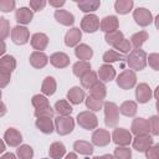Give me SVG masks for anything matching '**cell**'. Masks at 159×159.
<instances>
[{
    "mask_svg": "<svg viewBox=\"0 0 159 159\" xmlns=\"http://www.w3.org/2000/svg\"><path fill=\"white\" fill-rule=\"evenodd\" d=\"M32 106L35 107V116L37 118L41 117H48L52 118L53 117V109L50 107L48 99L45 96L41 94H35L32 97Z\"/></svg>",
    "mask_w": 159,
    "mask_h": 159,
    "instance_id": "obj_1",
    "label": "cell"
},
{
    "mask_svg": "<svg viewBox=\"0 0 159 159\" xmlns=\"http://www.w3.org/2000/svg\"><path fill=\"white\" fill-rule=\"evenodd\" d=\"M147 60H148L147 53L143 50H140V48H135L127 57V63H128L130 70L142 71L147 66Z\"/></svg>",
    "mask_w": 159,
    "mask_h": 159,
    "instance_id": "obj_2",
    "label": "cell"
},
{
    "mask_svg": "<svg viewBox=\"0 0 159 159\" xmlns=\"http://www.w3.org/2000/svg\"><path fill=\"white\" fill-rule=\"evenodd\" d=\"M104 122L108 127H116L119 119V108L113 102H104Z\"/></svg>",
    "mask_w": 159,
    "mask_h": 159,
    "instance_id": "obj_3",
    "label": "cell"
},
{
    "mask_svg": "<svg viewBox=\"0 0 159 159\" xmlns=\"http://www.w3.org/2000/svg\"><path fill=\"white\" fill-rule=\"evenodd\" d=\"M55 125H56V130L60 135H66L73 130L75 120L70 116H58L55 119Z\"/></svg>",
    "mask_w": 159,
    "mask_h": 159,
    "instance_id": "obj_4",
    "label": "cell"
},
{
    "mask_svg": "<svg viewBox=\"0 0 159 159\" xmlns=\"http://www.w3.org/2000/svg\"><path fill=\"white\" fill-rule=\"evenodd\" d=\"M77 123L84 129H94L98 125V119L94 113H92L89 111H84V112L78 113Z\"/></svg>",
    "mask_w": 159,
    "mask_h": 159,
    "instance_id": "obj_5",
    "label": "cell"
},
{
    "mask_svg": "<svg viewBox=\"0 0 159 159\" xmlns=\"http://www.w3.org/2000/svg\"><path fill=\"white\" fill-rule=\"evenodd\" d=\"M135 82H137V76L132 70H125L117 77V84L122 89H130L132 87H134Z\"/></svg>",
    "mask_w": 159,
    "mask_h": 159,
    "instance_id": "obj_6",
    "label": "cell"
},
{
    "mask_svg": "<svg viewBox=\"0 0 159 159\" xmlns=\"http://www.w3.org/2000/svg\"><path fill=\"white\" fill-rule=\"evenodd\" d=\"M112 139L117 145H128L132 142V134L124 128H116L112 134Z\"/></svg>",
    "mask_w": 159,
    "mask_h": 159,
    "instance_id": "obj_7",
    "label": "cell"
},
{
    "mask_svg": "<svg viewBox=\"0 0 159 159\" xmlns=\"http://www.w3.org/2000/svg\"><path fill=\"white\" fill-rule=\"evenodd\" d=\"M29 37H30V32L24 26H15L11 30L12 42L16 43V45H24V43H26L29 41Z\"/></svg>",
    "mask_w": 159,
    "mask_h": 159,
    "instance_id": "obj_8",
    "label": "cell"
},
{
    "mask_svg": "<svg viewBox=\"0 0 159 159\" xmlns=\"http://www.w3.org/2000/svg\"><path fill=\"white\" fill-rule=\"evenodd\" d=\"M153 145V138L149 134H140L133 139V148L137 152H147Z\"/></svg>",
    "mask_w": 159,
    "mask_h": 159,
    "instance_id": "obj_9",
    "label": "cell"
},
{
    "mask_svg": "<svg viewBox=\"0 0 159 159\" xmlns=\"http://www.w3.org/2000/svg\"><path fill=\"white\" fill-rule=\"evenodd\" d=\"M133 17L135 20V22L139 25V26H148L152 21H153V17H152V14L149 10L144 9V7H138L137 10H134L133 12Z\"/></svg>",
    "mask_w": 159,
    "mask_h": 159,
    "instance_id": "obj_10",
    "label": "cell"
},
{
    "mask_svg": "<svg viewBox=\"0 0 159 159\" xmlns=\"http://www.w3.org/2000/svg\"><path fill=\"white\" fill-rule=\"evenodd\" d=\"M99 20L96 15L93 14H89V15H86L83 19H82V22H81V27L83 31L86 32H94L98 30L99 27Z\"/></svg>",
    "mask_w": 159,
    "mask_h": 159,
    "instance_id": "obj_11",
    "label": "cell"
},
{
    "mask_svg": "<svg viewBox=\"0 0 159 159\" xmlns=\"http://www.w3.org/2000/svg\"><path fill=\"white\" fill-rule=\"evenodd\" d=\"M111 142V135H109V132L106 130V129H96L92 134V143L94 145H98V147H104V145H108Z\"/></svg>",
    "mask_w": 159,
    "mask_h": 159,
    "instance_id": "obj_12",
    "label": "cell"
},
{
    "mask_svg": "<svg viewBox=\"0 0 159 159\" xmlns=\"http://www.w3.org/2000/svg\"><path fill=\"white\" fill-rule=\"evenodd\" d=\"M149 130H150L149 120H147L144 118H135L133 120V123H132V133H134L135 135L148 134Z\"/></svg>",
    "mask_w": 159,
    "mask_h": 159,
    "instance_id": "obj_13",
    "label": "cell"
},
{
    "mask_svg": "<svg viewBox=\"0 0 159 159\" xmlns=\"http://www.w3.org/2000/svg\"><path fill=\"white\" fill-rule=\"evenodd\" d=\"M4 142H6L10 147H17L22 142V135L17 129L9 128L4 134Z\"/></svg>",
    "mask_w": 159,
    "mask_h": 159,
    "instance_id": "obj_14",
    "label": "cell"
},
{
    "mask_svg": "<svg viewBox=\"0 0 159 159\" xmlns=\"http://www.w3.org/2000/svg\"><path fill=\"white\" fill-rule=\"evenodd\" d=\"M135 97L139 103H147L152 98V89L147 83H139L135 89Z\"/></svg>",
    "mask_w": 159,
    "mask_h": 159,
    "instance_id": "obj_15",
    "label": "cell"
},
{
    "mask_svg": "<svg viewBox=\"0 0 159 159\" xmlns=\"http://www.w3.org/2000/svg\"><path fill=\"white\" fill-rule=\"evenodd\" d=\"M48 45V37L42 34V32H37V34H34L32 37H31V46L35 48V50H39L42 52V50H45Z\"/></svg>",
    "mask_w": 159,
    "mask_h": 159,
    "instance_id": "obj_16",
    "label": "cell"
},
{
    "mask_svg": "<svg viewBox=\"0 0 159 159\" xmlns=\"http://www.w3.org/2000/svg\"><path fill=\"white\" fill-rule=\"evenodd\" d=\"M47 62H48V57L41 51H35L30 56V65L35 68H42L47 65Z\"/></svg>",
    "mask_w": 159,
    "mask_h": 159,
    "instance_id": "obj_17",
    "label": "cell"
},
{
    "mask_svg": "<svg viewBox=\"0 0 159 159\" xmlns=\"http://www.w3.org/2000/svg\"><path fill=\"white\" fill-rule=\"evenodd\" d=\"M50 62L56 68H65L70 65V57L63 52H56V53L51 55Z\"/></svg>",
    "mask_w": 159,
    "mask_h": 159,
    "instance_id": "obj_18",
    "label": "cell"
},
{
    "mask_svg": "<svg viewBox=\"0 0 159 159\" xmlns=\"http://www.w3.org/2000/svg\"><path fill=\"white\" fill-rule=\"evenodd\" d=\"M81 37H82L81 30L77 29V27H73V29H71V30H68L66 32V35H65V43L68 47H73V46H76L78 43Z\"/></svg>",
    "mask_w": 159,
    "mask_h": 159,
    "instance_id": "obj_19",
    "label": "cell"
},
{
    "mask_svg": "<svg viewBox=\"0 0 159 159\" xmlns=\"http://www.w3.org/2000/svg\"><path fill=\"white\" fill-rule=\"evenodd\" d=\"M118 25H119L118 24V19L116 16H106L104 19H102L99 27H101L102 31H104L106 34H108V32L116 31L118 29Z\"/></svg>",
    "mask_w": 159,
    "mask_h": 159,
    "instance_id": "obj_20",
    "label": "cell"
},
{
    "mask_svg": "<svg viewBox=\"0 0 159 159\" xmlns=\"http://www.w3.org/2000/svg\"><path fill=\"white\" fill-rule=\"evenodd\" d=\"M55 19H56L57 22H60V24H62L65 26H70V25H72L75 22L73 15L71 12H68L66 10H61V9L55 11Z\"/></svg>",
    "mask_w": 159,
    "mask_h": 159,
    "instance_id": "obj_21",
    "label": "cell"
},
{
    "mask_svg": "<svg viewBox=\"0 0 159 159\" xmlns=\"http://www.w3.org/2000/svg\"><path fill=\"white\" fill-rule=\"evenodd\" d=\"M98 75H99V78L103 81V82H111L114 77H116V70L111 66V65H102L98 70Z\"/></svg>",
    "mask_w": 159,
    "mask_h": 159,
    "instance_id": "obj_22",
    "label": "cell"
},
{
    "mask_svg": "<svg viewBox=\"0 0 159 159\" xmlns=\"http://www.w3.org/2000/svg\"><path fill=\"white\" fill-rule=\"evenodd\" d=\"M67 99L73 104H80L84 99V91L80 87H72L67 92Z\"/></svg>",
    "mask_w": 159,
    "mask_h": 159,
    "instance_id": "obj_23",
    "label": "cell"
},
{
    "mask_svg": "<svg viewBox=\"0 0 159 159\" xmlns=\"http://www.w3.org/2000/svg\"><path fill=\"white\" fill-rule=\"evenodd\" d=\"M36 127L45 134H51L53 132V123L52 119L48 117H41L36 120Z\"/></svg>",
    "mask_w": 159,
    "mask_h": 159,
    "instance_id": "obj_24",
    "label": "cell"
},
{
    "mask_svg": "<svg viewBox=\"0 0 159 159\" xmlns=\"http://www.w3.org/2000/svg\"><path fill=\"white\" fill-rule=\"evenodd\" d=\"M66 153V148L61 142H55L50 145L48 154L51 159H61Z\"/></svg>",
    "mask_w": 159,
    "mask_h": 159,
    "instance_id": "obj_25",
    "label": "cell"
},
{
    "mask_svg": "<svg viewBox=\"0 0 159 159\" xmlns=\"http://www.w3.org/2000/svg\"><path fill=\"white\" fill-rule=\"evenodd\" d=\"M75 55L77 56V58H80L81 61H88L92 56H93V51L89 46L84 45V43H81L76 47L75 50Z\"/></svg>",
    "mask_w": 159,
    "mask_h": 159,
    "instance_id": "obj_26",
    "label": "cell"
},
{
    "mask_svg": "<svg viewBox=\"0 0 159 159\" xmlns=\"http://www.w3.org/2000/svg\"><path fill=\"white\" fill-rule=\"evenodd\" d=\"M89 93H91V97H93V98H96V99L103 101L104 97H106V94H107V88H106V86H104L102 82L98 81L97 83H94V84L89 88Z\"/></svg>",
    "mask_w": 159,
    "mask_h": 159,
    "instance_id": "obj_27",
    "label": "cell"
},
{
    "mask_svg": "<svg viewBox=\"0 0 159 159\" xmlns=\"http://www.w3.org/2000/svg\"><path fill=\"white\" fill-rule=\"evenodd\" d=\"M73 149L83 155H89L93 153V145L86 140H76L73 143Z\"/></svg>",
    "mask_w": 159,
    "mask_h": 159,
    "instance_id": "obj_28",
    "label": "cell"
},
{
    "mask_svg": "<svg viewBox=\"0 0 159 159\" xmlns=\"http://www.w3.org/2000/svg\"><path fill=\"white\" fill-rule=\"evenodd\" d=\"M16 21L20 24H29L32 20V11L27 7H20L15 12Z\"/></svg>",
    "mask_w": 159,
    "mask_h": 159,
    "instance_id": "obj_29",
    "label": "cell"
},
{
    "mask_svg": "<svg viewBox=\"0 0 159 159\" xmlns=\"http://www.w3.org/2000/svg\"><path fill=\"white\" fill-rule=\"evenodd\" d=\"M16 67V61L12 56L7 55V56H2L0 60V71H5L11 73Z\"/></svg>",
    "mask_w": 159,
    "mask_h": 159,
    "instance_id": "obj_30",
    "label": "cell"
},
{
    "mask_svg": "<svg viewBox=\"0 0 159 159\" xmlns=\"http://www.w3.org/2000/svg\"><path fill=\"white\" fill-rule=\"evenodd\" d=\"M72 70H73L75 76L82 78L87 72L91 71V65H89L88 61H78V62H76V63L73 65Z\"/></svg>",
    "mask_w": 159,
    "mask_h": 159,
    "instance_id": "obj_31",
    "label": "cell"
},
{
    "mask_svg": "<svg viewBox=\"0 0 159 159\" xmlns=\"http://www.w3.org/2000/svg\"><path fill=\"white\" fill-rule=\"evenodd\" d=\"M41 91H42V93L46 94V96L53 94L55 91H56V81H55V78H53V77H50V76L46 77V78L43 80V82H42Z\"/></svg>",
    "mask_w": 159,
    "mask_h": 159,
    "instance_id": "obj_32",
    "label": "cell"
},
{
    "mask_svg": "<svg viewBox=\"0 0 159 159\" xmlns=\"http://www.w3.org/2000/svg\"><path fill=\"white\" fill-rule=\"evenodd\" d=\"M119 111L122 114H124L127 117H133L137 113V103L133 101H125L122 103Z\"/></svg>",
    "mask_w": 159,
    "mask_h": 159,
    "instance_id": "obj_33",
    "label": "cell"
},
{
    "mask_svg": "<svg viewBox=\"0 0 159 159\" xmlns=\"http://www.w3.org/2000/svg\"><path fill=\"white\" fill-rule=\"evenodd\" d=\"M133 1L132 0H118L114 2V9L118 14H127L132 10Z\"/></svg>",
    "mask_w": 159,
    "mask_h": 159,
    "instance_id": "obj_34",
    "label": "cell"
},
{
    "mask_svg": "<svg viewBox=\"0 0 159 159\" xmlns=\"http://www.w3.org/2000/svg\"><path fill=\"white\" fill-rule=\"evenodd\" d=\"M123 39H124V37H123V34H122V31H119V30H116V31H113V32H108V34H106V36H104L106 42H107L108 45H112V46H116V45L119 43Z\"/></svg>",
    "mask_w": 159,
    "mask_h": 159,
    "instance_id": "obj_35",
    "label": "cell"
},
{
    "mask_svg": "<svg viewBox=\"0 0 159 159\" xmlns=\"http://www.w3.org/2000/svg\"><path fill=\"white\" fill-rule=\"evenodd\" d=\"M55 109L60 113V116H70L72 113V111H73L72 107L70 106V103L67 101H63V99L57 101L55 103Z\"/></svg>",
    "mask_w": 159,
    "mask_h": 159,
    "instance_id": "obj_36",
    "label": "cell"
},
{
    "mask_svg": "<svg viewBox=\"0 0 159 159\" xmlns=\"http://www.w3.org/2000/svg\"><path fill=\"white\" fill-rule=\"evenodd\" d=\"M148 40V34L145 31H139L137 34H134L130 37V43L135 47V48H140V46Z\"/></svg>",
    "mask_w": 159,
    "mask_h": 159,
    "instance_id": "obj_37",
    "label": "cell"
},
{
    "mask_svg": "<svg viewBox=\"0 0 159 159\" xmlns=\"http://www.w3.org/2000/svg\"><path fill=\"white\" fill-rule=\"evenodd\" d=\"M98 82V78H97V73L93 72V71H89L87 72L82 78H81V83L84 88H91L94 83Z\"/></svg>",
    "mask_w": 159,
    "mask_h": 159,
    "instance_id": "obj_38",
    "label": "cell"
},
{
    "mask_svg": "<svg viewBox=\"0 0 159 159\" xmlns=\"http://www.w3.org/2000/svg\"><path fill=\"white\" fill-rule=\"evenodd\" d=\"M77 5H78V7L82 10V11H84V12H91V11H94V10H97L98 7H99V5H101V2L99 1H77Z\"/></svg>",
    "mask_w": 159,
    "mask_h": 159,
    "instance_id": "obj_39",
    "label": "cell"
},
{
    "mask_svg": "<svg viewBox=\"0 0 159 159\" xmlns=\"http://www.w3.org/2000/svg\"><path fill=\"white\" fill-rule=\"evenodd\" d=\"M16 153H17V157H19L20 159H32V157H34V150H32V148H31L30 145H26V144L20 145V147L17 148Z\"/></svg>",
    "mask_w": 159,
    "mask_h": 159,
    "instance_id": "obj_40",
    "label": "cell"
},
{
    "mask_svg": "<svg viewBox=\"0 0 159 159\" xmlns=\"http://www.w3.org/2000/svg\"><path fill=\"white\" fill-rule=\"evenodd\" d=\"M86 106H87V108H89L91 111L97 112V111H99V109L104 106V102L101 101V99H96V98L88 96L87 99H86Z\"/></svg>",
    "mask_w": 159,
    "mask_h": 159,
    "instance_id": "obj_41",
    "label": "cell"
},
{
    "mask_svg": "<svg viewBox=\"0 0 159 159\" xmlns=\"http://www.w3.org/2000/svg\"><path fill=\"white\" fill-rule=\"evenodd\" d=\"M123 58H124V57H123L120 53H118V52H116V51H113V50H109V51L104 52V55H103V61H104L106 63L120 61V60H123Z\"/></svg>",
    "mask_w": 159,
    "mask_h": 159,
    "instance_id": "obj_42",
    "label": "cell"
},
{
    "mask_svg": "<svg viewBox=\"0 0 159 159\" xmlns=\"http://www.w3.org/2000/svg\"><path fill=\"white\" fill-rule=\"evenodd\" d=\"M114 157L116 159H130L132 150L125 147H118L114 149Z\"/></svg>",
    "mask_w": 159,
    "mask_h": 159,
    "instance_id": "obj_43",
    "label": "cell"
},
{
    "mask_svg": "<svg viewBox=\"0 0 159 159\" xmlns=\"http://www.w3.org/2000/svg\"><path fill=\"white\" fill-rule=\"evenodd\" d=\"M0 36H1V40H5L7 37V35L10 34V25H9V21L6 19H0Z\"/></svg>",
    "mask_w": 159,
    "mask_h": 159,
    "instance_id": "obj_44",
    "label": "cell"
},
{
    "mask_svg": "<svg viewBox=\"0 0 159 159\" xmlns=\"http://www.w3.org/2000/svg\"><path fill=\"white\" fill-rule=\"evenodd\" d=\"M149 125H150V132L153 135H159V117L153 116L149 118Z\"/></svg>",
    "mask_w": 159,
    "mask_h": 159,
    "instance_id": "obj_45",
    "label": "cell"
},
{
    "mask_svg": "<svg viewBox=\"0 0 159 159\" xmlns=\"http://www.w3.org/2000/svg\"><path fill=\"white\" fill-rule=\"evenodd\" d=\"M114 47H116V50H119L120 52L127 53V52H129V51L132 50V43H130V41H129V40L123 39V40H122L119 43H117Z\"/></svg>",
    "mask_w": 159,
    "mask_h": 159,
    "instance_id": "obj_46",
    "label": "cell"
},
{
    "mask_svg": "<svg viewBox=\"0 0 159 159\" xmlns=\"http://www.w3.org/2000/svg\"><path fill=\"white\" fill-rule=\"evenodd\" d=\"M147 159H159V143L155 145H152L147 152H145Z\"/></svg>",
    "mask_w": 159,
    "mask_h": 159,
    "instance_id": "obj_47",
    "label": "cell"
},
{
    "mask_svg": "<svg viewBox=\"0 0 159 159\" xmlns=\"http://www.w3.org/2000/svg\"><path fill=\"white\" fill-rule=\"evenodd\" d=\"M147 61L153 70L159 71V53H150Z\"/></svg>",
    "mask_w": 159,
    "mask_h": 159,
    "instance_id": "obj_48",
    "label": "cell"
},
{
    "mask_svg": "<svg viewBox=\"0 0 159 159\" xmlns=\"http://www.w3.org/2000/svg\"><path fill=\"white\" fill-rule=\"evenodd\" d=\"M15 7V1L14 0H0V10L4 12H9L14 10Z\"/></svg>",
    "mask_w": 159,
    "mask_h": 159,
    "instance_id": "obj_49",
    "label": "cell"
},
{
    "mask_svg": "<svg viewBox=\"0 0 159 159\" xmlns=\"http://www.w3.org/2000/svg\"><path fill=\"white\" fill-rule=\"evenodd\" d=\"M46 5V1L45 0H31L30 1V7L35 11H40L45 7Z\"/></svg>",
    "mask_w": 159,
    "mask_h": 159,
    "instance_id": "obj_50",
    "label": "cell"
},
{
    "mask_svg": "<svg viewBox=\"0 0 159 159\" xmlns=\"http://www.w3.org/2000/svg\"><path fill=\"white\" fill-rule=\"evenodd\" d=\"M10 78H11V73L5 72V71H0V86H1V88H4L10 82Z\"/></svg>",
    "mask_w": 159,
    "mask_h": 159,
    "instance_id": "obj_51",
    "label": "cell"
},
{
    "mask_svg": "<svg viewBox=\"0 0 159 159\" xmlns=\"http://www.w3.org/2000/svg\"><path fill=\"white\" fill-rule=\"evenodd\" d=\"M50 5L56 6V7H60V6L65 5V1H63V0H62V1H50Z\"/></svg>",
    "mask_w": 159,
    "mask_h": 159,
    "instance_id": "obj_52",
    "label": "cell"
},
{
    "mask_svg": "<svg viewBox=\"0 0 159 159\" xmlns=\"http://www.w3.org/2000/svg\"><path fill=\"white\" fill-rule=\"evenodd\" d=\"M0 159H16V158H15V155H14L12 153H6V154H4Z\"/></svg>",
    "mask_w": 159,
    "mask_h": 159,
    "instance_id": "obj_53",
    "label": "cell"
},
{
    "mask_svg": "<svg viewBox=\"0 0 159 159\" xmlns=\"http://www.w3.org/2000/svg\"><path fill=\"white\" fill-rule=\"evenodd\" d=\"M65 159H77V155H76L75 153H68Z\"/></svg>",
    "mask_w": 159,
    "mask_h": 159,
    "instance_id": "obj_54",
    "label": "cell"
},
{
    "mask_svg": "<svg viewBox=\"0 0 159 159\" xmlns=\"http://www.w3.org/2000/svg\"><path fill=\"white\" fill-rule=\"evenodd\" d=\"M5 52V43H4V40H1V50H0V53L4 55Z\"/></svg>",
    "mask_w": 159,
    "mask_h": 159,
    "instance_id": "obj_55",
    "label": "cell"
},
{
    "mask_svg": "<svg viewBox=\"0 0 159 159\" xmlns=\"http://www.w3.org/2000/svg\"><path fill=\"white\" fill-rule=\"evenodd\" d=\"M101 159H114V158H113L111 154H104V155L101 157Z\"/></svg>",
    "mask_w": 159,
    "mask_h": 159,
    "instance_id": "obj_56",
    "label": "cell"
},
{
    "mask_svg": "<svg viewBox=\"0 0 159 159\" xmlns=\"http://www.w3.org/2000/svg\"><path fill=\"white\" fill-rule=\"evenodd\" d=\"M154 97L157 98V99H159V86L155 88V91H154Z\"/></svg>",
    "mask_w": 159,
    "mask_h": 159,
    "instance_id": "obj_57",
    "label": "cell"
},
{
    "mask_svg": "<svg viewBox=\"0 0 159 159\" xmlns=\"http://www.w3.org/2000/svg\"><path fill=\"white\" fill-rule=\"evenodd\" d=\"M155 26H157V29L159 30V15L155 17Z\"/></svg>",
    "mask_w": 159,
    "mask_h": 159,
    "instance_id": "obj_58",
    "label": "cell"
},
{
    "mask_svg": "<svg viewBox=\"0 0 159 159\" xmlns=\"http://www.w3.org/2000/svg\"><path fill=\"white\" fill-rule=\"evenodd\" d=\"M5 150V144H4V140L1 142V149H0V152H4Z\"/></svg>",
    "mask_w": 159,
    "mask_h": 159,
    "instance_id": "obj_59",
    "label": "cell"
},
{
    "mask_svg": "<svg viewBox=\"0 0 159 159\" xmlns=\"http://www.w3.org/2000/svg\"><path fill=\"white\" fill-rule=\"evenodd\" d=\"M155 107H157V111H158V113H159V99L157 101V104H155Z\"/></svg>",
    "mask_w": 159,
    "mask_h": 159,
    "instance_id": "obj_60",
    "label": "cell"
},
{
    "mask_svg": "<svg viewBox=\"0 0 159 159\" xmlns=\"http://www.w3.org/2000/svg\"><path fill=\"white\" fill-rule=\"evenodd\" d=\"M4 113H5V104L2 103V114H4Z\"/></svg>",
    "mask_w": 159,
    "mask_h": 159,
    "instance_id": "obj_61",
    "label": "cell"
},
{
    "mask_svg": "<svg viewBox=\"0 0 159 159\" xmlns=\"http://www.w3.org/2000/svg\"><path fill=\"white\" fill-rule=\"evenodd\" d=\"M93 159H101V157H94Z\"/></svg>",
    "mask_w": 159,
    "mask_h": 159,
    "instance_id": "obj_62",
    "label": "cell"
},
{
    "mask_svg": "<svg viewBox=\"0 0 159 159\" xmlns=\"http://www.w3.org/2000/svg\"><path fill=\"white\" fill-rule=\"evenodd\" d=\"M42 159H47V158H42Z\"/></svg>",
    "mask_w": 159,
    "mask_h": 159,
    "instance_id": "obj_63",
    "label": "cell"
}]
</instances>
